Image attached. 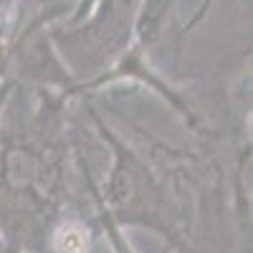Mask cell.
<instances>
[{
	"mask_svg": "<svg viewBox=\"0 0 253 253\" xmlns=\"http://www.w3.org/2000/svg\"><path fill=\"white\" fill-rule=\"evenodd\" d=\"M10 91H13V84L8 81H0V119H3V112H5V101H8V96H10Z\"/></svg>",
	"mask_w": 253,
	"mask_h": 253,
	"instance_id": "277c9868",
	"label": "cell"
},
{
	"mask_svg": "<svg viewBox=\"0 0 253 253\" xmlns=\"http://www.w3.org/2000/svg\"><path fill=\"white\" fill-rule=\"evenodd\" d=\"M96 122V129L101 139L112 150V170L104 180V187L99 190L89 175V167L84 170L96 208L107 215L119 230L124 228H144L152 230L160 238H165L167 246L180 248V228H177V213L167 198L165 187L160 185L152 167L147 165L129 144H124L107 124L96 114H91Z\"/></svg>",
	"mask_w": 253,
	"mask_h": 253,
	"instance_id": "6da1fadb",
	"label": "cell"
},
{
	"mask_svg": "<svg viewBox=\"0 0 253 253\" xmlns=\"http://www.w3.org/2000/svg\"><path fill=\"white\" fill-rule=\"evenodd\" d=\"M119 76H139L144 84H150V86L170 104V107L190 124V126H198V114L193 112V107L172 89V86H167V84L162 81V79H157V76H147V69L142 66V63H137V61H124L122 66H117L112 74H101V76H96L94 81H89V84H84V86H79L81 91H86V89H94V86H104L107 81H112V79H119Z\"/></svg>",
	"mask_w": 253,
	"mask_h": 253,
	"instance_id": "7a4b0ae2",
	"label": "cell"
},
{
	"mask_svg": "<svg viewBox=\"0 0 253 253\" xmlns=\"http://www.w3.org/2000/svg\"><path fill=\"white\" fill-rule=\"evenodd\" d=\"M48 248H51V253H89L91 236H89V230L84 223L66 220L51 233Z\"/></svg>",
	"mask_w": 253,
	"mask_h": 253,
	"instance_id": "3957f363",
	"label": "cell"
}]
</instances>
